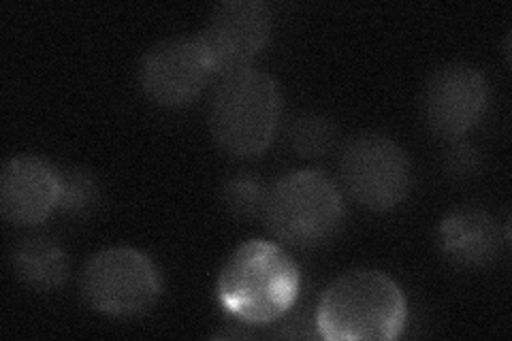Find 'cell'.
<instances>
[{
    "label": "cell",
    "instance_id": "cell-6",
    "mask_svg": "<svg viewBox=\"0 0 512 341\" xmlns=\"http://www.w3.org/2000/svg\"><path fill=\"white\" fill-rule=\"evenodd\" d=\"M340 177L346 192L372 211H391L402 205L412 186V169L402 145L387 135L350 139L340 158Z\"/></svg>",
    "mask_w": 512,
    "mask_h": 341
},
{
    "label": "cell",
    "instance_id": "cell-13",
    "mask_svg": "<svg viewBox=\"0 0 512 341\" xmlns=\"http://www.w3.org/2000/svg\"><path fill=\"white\" fill-rule=\"evenodd\" d=\"M335 143V126L320 113H301L288 126V145L303 158L327 154Z\"/></svg>",
    "mask_w": 512,
    "mask_h": 341
},
{
    "label": "cell",
    "instance_id": "cell-3",
    "mask_svg": "<svg viewBox=\"0 0 512 341\" xmlns=\"http://www.w3.org/2000/svg\"><path fill=\"white\" fill-rule=\"evenodd\" d=\"M282 94L269 73L246 69L220 79L210 103V133L233 158L261 156L276 137Z\"/></svg>",
    "mask_w": 512,
    "mask_h": 341
},
{
    "label": "cell",
    "instance_id": "cell-15",
    "mask_svg": "<svg viewBox=\"0 0 512 341\" xmlns=\"http://www.w3.org/2000/svg\"><path fill=\"white\" fill-rule=\"evenodd\" d=\"M99 184L88 171L71 169L60 173V199L58 209L64 214H86L99 203Z\"/></svg>",
    "mask_w": 512,
    "mask_h": 341
},
{
    "label": "cell",
    "instance_id": "cell-10",
    "mask_svg": "<svg viewBox=\"0 0 512 341\" xmlns=\"http://www.w3.org/2000/svg\"><path fill=\"white\" fill-rule=\"evenodd\" d=\"M60 199V173L39 156H13L0 173V209L18 226H37Z\"/></svg>",
    "mask_w": 512,
    "mask_h": 341
},
{
    "label": "cell",
    "instance_id": "cell-5",
    "mask_svg": "<svg viewBox=\"0 0 512 341\" xmlns=\"http://www.w3.org/2000/svg\"><path fill=\"white\" fill-rule=\"evenodd\" d=\"M79 292L94 312L133 318L156 305L163 278L148 254L135 248H107L84 265Z\"/></svg>",
    "mask_w": 512,
    "mask_h": 341
},
{
    "label": "cell",
    "instance_id": "cell-12",
    "mask_svg": "<svg viewBox=\"0 0 512 341\" xmlns=\"http://www.w3.org/2000/svg\"><path fill=\"white\" fill-rule=\"evenodd\" d=\"M11 267L35 290H56L69 275L67 254L50 237H28L18 243L11 254Z\"/></svg>",
    "mask_w": 512,
    "mask_h": 341
},
{
    "label": "cell",
    "instance_id": "cell-16",
    "mask_svg": "<svg viewBox=\"0 0 512 341\" xmlns=\"http://www.w3.org/2000/svg\"><path fill=\"white\" fill-rule=\"evenodd\" d=\"M444 165L448 169V173L455 177H468L474 175L478 165H480V156L478 152L468 143H459L455 141V145L446 154Z\"/></svg>",
    "mask_w": 512,
    "mask_h": 341
},
{
    "label": "cell",
    "instance_id": "cell-11",
    "mask_svg": "<svg viewBox=\"0 0 512 341\" xmlns=\"http://www.w3.org/2000/svg\"><path fill=\"white\" fill-rule=\"evenodd\" d=\"M442 252L466 267H485L500 252L498 226L483 209L463 207L448 214L438 226Z\"/></svg>",
    "mask_w": 512,
    "mask_h": 341
},
{
    "label": "cell",
    "instance_id": "cell-4",
    "mask_svg": "<svg viewBox=\"0 0 512 341\" xmlns=\"http://www.w3.org/2000/svg\"><path fill=\"white\" fill-rule=\"evenodd\" d=\"M263 220L286 246H323L344 222L342 194L329 177L314 169L288 173L269 188Z\"/></svg>",
    "mask_w": 512,
    "mask_h": 341
},
{
    "label": "cell",
    "instance_id": "cell-8",
    "mask_svg": "<svg viewBox=\"0 0 512 341\" xmlns=\"http://www.w3.org/2000/svg\"><path fill=\"white\" fill-rule=\"evenodd\" d=\"M271 9L261 0H229L220 3L210 24L199 37L210 52L214 77L224 79L239 71L252 69V60L263 52L271 37Z\"/></svg>",
    "mask_w": 512,
    "mask_h": 341
},
{
    "label": "cell",
    "instance_id": "cell-9",
    "mask_svg": "<svg viewBox=\"0 0 512 341\" xmlns=\"http://www.w3.org/2000/svg\"><path fill=\"white\" fill-rule=\"evenodd\" d=\"M487 107V81L470 64L453 62L431 73L423 94V118L431 133L459 141Z\"/></svg>",
    "mask_w": 512,
    "mask_h": 341
},
{
    "label": "cell",
    "instance_id": "cell-14",
    "mask_svg": "<svg viewBox=\"0 0 512 341\" xmlns=\"http://www.w3.org/2000/svg\"><path fill=\"white\" fill-rule=\"evenodd\" d=\"M269 188L252 175H235L222 188V201L231 214L239 220L263 218Z\"/></svg>",
    "mask_w": 512,
    "mask_h": 341
},
{
    "label": "cell",
    "instance_id": "cell-2",
    "mask_svg": "<svg viewBox=\"0 0 512 341\" xmlns=\"http://www.w3.org/2000/svg\"><path fill=\"white\" fill-rule=\"evenodd\" d=\"M406 320L408 303L395 280L376 269H352L325 288L314 327L327 341H391Z\"/></svg>",
    "mask_w": 512,
    "mask_h": 341
},
{
    "label": "cell",
    "instance_id": "cell-1",
    "mask_svg": "<svg viewBox=\"0 0 512 341\" xmlns=\"http://www.w3.org/2000/svg\"><path fill=\"white\" fill-rule=\"evenodd\" d=\"M301 290L297 263L282 246L250 239L222 265L216 301L229 316L246 324H271L291 312Z\"/></svg>",
    "mask_w": 512,
    "mask_h": 341
},
{
    "label": "cell",
    "instance_id": "cell-7",
    "mask_svg": "<svg viewBox=\"0 0 512 341\" xmlns=\"http://www.w3.org/2000/svg\"><path fill=\"white\" fill-rule=\"evenodd\" d=\"M214 77V64L201 37H175L156 43L139 64V86L165 109H180L199 99Z\"/></svg>",
    "mask_w": 512,
    "mask_h": 341
}]
</instances>
